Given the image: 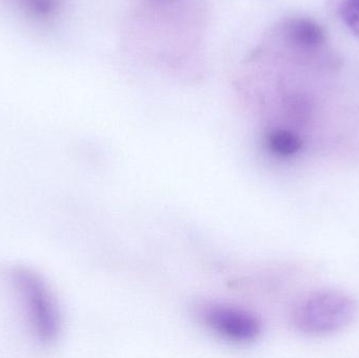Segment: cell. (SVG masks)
Returning <instances> with one entry per match:
<instances>
[{
    "label": "cell",
    "instance_id": "ba28073f",
    "mask_svg": "<svg viewBox=\"0 0 359 358\" xmlns=\"http://www.w3.org/2000/svg\"><path fill=\"white\" fill-rule=\"evenodd\" d=\"M31 11L36 14L50 15L59 8L60 0H25Z\"/></svg>",
    "mask_w": 359,
    "mask_h": 358
},
{
    "label": "cell",
    "instance_id": "3957f363",
    "mask_svg": "<svg viewBox=\"0 0 359 358\" xmlns=\"http://www.w3.org/2000/svg\"><path fill=\"white\" fill-rule=\"evenodd\" d=\"M14 277L38 340L43 344L54 342L60 332V317L52 294L41 280L29 271H17Z\"/></svg>",
    "mask_w": 359,
    "mask_h": 358
},
{
    "label": "cell",
    "instance_id": "8992f818",
    "mask_svg": "<svg viewBox=\"0 0 359 358\" xmlns=\"http://www.w3.org/2000/svg\"><path fill=\"white\" fill-rule=\"evenodd\" d=\"M268 151L278 157L290 158L297 155L303 146L301 137L286 128H268L265 134Z\"/></svg>",
    "mask_w": 359,
    "mask_h": 358
},
{
    "label": "cell",
    "instance_id": "52a82bcc",
    "mask_svg": "<svg viewBox=\"0 0 359 358\" xmlns=\"http://www.w3.org/2000/svg\"><path fill=\"white\" fill-rule=\"evenodd\" d=\"M341 16L349 29L359 36V0H345L341 6Z\"/></svg>",
    "mask_w": 359,
    "mask_h": 358
},
{
    "label": "cell",
    "instance_id": "277c9868",
    "mask_svg": "<svg viewBox=\"0 0 359 358\" xmlns=\"http://www.w3.org/2000/svg\"><path fill=\"white\" fill-rule=\"evenodd\" d=\"M198 315L210 331L229 342H255L262 332L261 322L253 313L232 305L202 303L198 305Z\"/></svg>",
    "mask_w": 359,
    "mask_h": 358
},
{
    "label": "cell",
    "instance_id": "5b68a950",
    "mask_svg": "<svg viewBox=\"0 0 359 358\" xmlns=\"http://www.w3.org/2000/svg\"><path fill=\"white\" fill-rule=\"evenodd\" d=\"M280 35L291 46L302 50H313L325 41V32L316 21L292 18L280 27Z\"/></svg>",
    "mask_w": 359,
    "mask_h": 358
},
{
    "label": "cell",
    "instance_id": "6da1fadb",
    "mask_svg": "<svg viewBox=\"0 0 359 358\" xmlns=\"http://www.w3.org/2000/svg\"><path fill=\"white\" fill-rule=\"evenodd\" d=\"M208 0H137L135 38L143 52L187 77L200 69Z\"/></svg>",
    "mask_w": 359,
    "mask_h": 358
},
{
    "label": "cell",
    "instance_id": "7a4b0ae2",
    "mask_svg": "<svg viewBox=\"0 0 359 358\" xmlns=\"http://www.w3.org/2000/svg\"><path fill=\"white\" fill-rule=\"evenodd\" d=\"M358 306L353 298L339 291H320L301 301L293 312L295 327L312 336L339 332L353 322Z\"/></svg>",
    "mask_w": 359,
    "mask_h": 358
}]
</instances>
